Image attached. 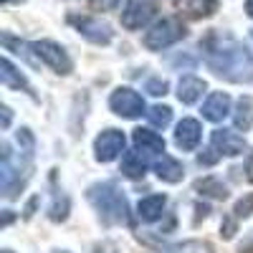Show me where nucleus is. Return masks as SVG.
I'll return each mask as SVG.
<instances>
[{"label": "nucleus", "instance_id": "obj_1", "mask_svg": "<svg viewBox=\"0 0 253 253\" xmlns=\"http://www.w3.org/2000/svg\"><path fill=\"white\" fill-rule=\"evenodd\" d=\"M203 56L208 69L218 79H225L230 84L253 81V53L236 36L225 31H210L203 38Z\"/></svg>", "mask_w": 253, "mask_h": 253}, {"label": "nucleus", "instance_id": "obj_2", "mask_svg": "<svg viewBox=\"0 0 253 253\" xmlns=\"http://www.w3.org/2000/svg\"><path fill=\"white\" fill-rule=\"evenodd\" d=\"M18 147L20 152H13V147L3 144V167H0V185H3V195L15 198L18 190L26 185L28 170H31V157H33V137L31 129L18 132Z\"/></svg>", "mask_w": 253, "mask_h": 253}, {"label": "nucleus", "instance_id": "obj_3", "mask_svg": "<svg viewBox=\"0 0 253 253\" xmlns=\"http://www.w3.org/2000/svg\"><path fill=\"white\" fill-rule=\"evenodd\" d=\"M86 198L104 223H109V225H126L129 223V203H126L124 193L114 182L91 185Z\"/></svg>", "mask_w": 253, "mask_h": 253}, {"label": "nucleus", "instance_id": "obj_4", "mask_svg": "<svg viewBox=\"0 0 253 253\" xmlns=\"http://www.w3.org/2000/svg\"><path fill=\"white\" fill-rule=\"evenodd\" d=\"M185 26L180 23L177 18H160L155 20V23L147 28L144 38H142V43L147 51H165V48H170L175 46L177 41L185 38Z\"/></svg>", "mask_w": 253, "mask_h": 253}, {"label": "nucleus", "instance_id": "obj_5", "mask_svg": "<svg viewBox=\"0 0 253 253\" xmlns=\"http://www.w3.org/2000/svg\"><path fill=\"white\" fill-rule=\"evenodd\" d=\"M66 20H69V26H71L79 36H84V38H86L89 43H94V46H109L112 38H114L112 26L107 23V20H101V18L71 13Z\"/></svg>", "mask_w": 253, "mask_h": 253}, {"label": "nucleus", "instance_id": "obj_6", "mask_svg": "<svg viewBox=\"0 0 253 253\" xmlns=\"http://www.w3.org/2000/svg\"><path fill=\"white\" fill-rule=\"evenodd\" d=\"M31 51L36 53V58H41V63H46V66L61 76H66L71 74L74 69V61L71 56L66 53V48H63L61 43H56V41H33V43H28Z\"/></svg>", "mask_w": 253, "mask_h": 253}, {"label": "nucleus", "instance_id": "obj_7", "mask_svg": "<svg viewBox=\"0 0 253 253\" xmlns=\"http://www.w3.org/2000/svg\"><path fill=\"white\" fill-rule=\"evenodd\" d=\"M109 109H112L117 117H122V119H137V117L147 114V112H144V99H142V94H137V91L129 89V86H119V89L112 91V96H109Z\"/></svg>", "mask_w": 253, "mask_h": 253}, {"label": "nucleus", "instance_id": "obj_8", "mask_svg": "<svg viewBox=\"0 0 253 253\" xmlns=\"http://www.w3.org/2000/svg\"><path fill=\"white\" fill-rule=\"evenodd\" d=\"M155 13H157L155 0H126V5L122 8V26L126 31H139L150 26Z\"/></svg>", "mask_w": 253, "mask_h": 253}, {"label": "nucleus", "instance_id": "obj_9", "mask_svg": "<svg viewBox=\"0 0 253 253\" xmlns=\"http://www.w3.org/2000/svg\"><path fill=\"white\" fill-rule=\"evenodd\" d=\"M126 137L119 129H104L94 139V157L96 162H114L117 157H124Z\"/></svg>", "mask_w": 253, "mask_h": 253}, {"label": "nucleus", "instance_id": "obj_10", "mask_svg": "<svg viewBox=\"0 0 253 253\" xmlns=\"http://www.w3.org/2000/svg\"><path fill=\"white\" fill-rule=\"evenodd\" d=\"M210 147H215V152L220 157H238L248 150L246 137L236 134L233 129H215L210 134Z\"/></svg>", "mask_w": 253, "mask_h": 253}, {"label": "nucleus", "instance_id": "obj_11", "mask_svg": "<svg viewBox=\"0 0 253 253\" xmlns=\"http://www.w3.org/2000/svg\"><path fill=\"white\" fill-rule=\"evenodd\" d=\"M203 139V126L198 119H182L175 126V144L182 152H193Z\"/></svg>", "mask_w": 253, "mask_h": 253}, {"label": "nucleus", "instance_id": "obj_12", "mask_svg": "<svg viewBox=\"0 0 253 253\" xmlns=\"http://www.w3.org/2000/svg\"><path fill=\"white\" fill-rule=\"evenodd\" d=\"M150 157L152 155L142 152L139 147H134L132 152H124V157H122V172H124V177H129V180L144 177L147 170H150Z\"/></svg>", "mask_w": 253, "mask_h": 253}, {"label": "nucleus", "instance_id": "obj_13", "mask_svg": "<svg viewBox=\"0 0 253 253\" xmlns=\"http://www.w3.org/2000/svg\"><path fill=\"white\" fill-rule=\"evenodd\" d=\"M175 8L187 20H203L218 10V0H175Z\"/></svg>", "mask_w": 253, "mask_h": 253}, {"label": "nucleus", "instance_id": "obj_14", "mask_svg": "<svg viewBox=\"0 0 253 253\" xmlns=\"http://www.w3.org/2000/svg\"><path fill=\"white\" fill-rule=\"evenodd\" d=\"M230 112V96L225 91H213L205 101H203V117L208 122H223Z\"/></svg>", "mask_w": 253, "mask_h": 253}, {"label": "nucleus", "instance_id": "obj_15", "mask_svg": "<svg viewBox=\"0 0 253 253\" xmlns=\"http://www.w3.org/2000/svg\"><path fill=\"white\" fill-rule=\"evenodd\" d=\"M155 175H157L162 182L175 185V182H180V180L185 177V167H182L180 160H175V157H170V155H160L157 162H155Z\"/></svg>", "mask_w": 253, "mask_h": 253}, {"label": "nucleus", "instance_id": "obj_16", "mask_svg": "<svg viewBox=\"0 0 253 253\" xmlns=\"http://www.w3.org/2000/svg\"><path fill=\"white\" fill-rule=\"evenodd\" d=\"M165 208H167V198L165 195H147L137 203V215L144 223H155L165 215Z\"/></svg>", "mask_w": 253, "mask_h": 253}, {"label": "nucleus", "instance_id": "obj_17", "mask_svg": "<svg viewBox=\"0 0 253 253\" xmlns=\"http://www.w3.org/2000/svg\"><path fill=\"white\" fill-rule=\"evenodd\" d=\"M0 81H3V86H8V89L33 94V91H31V84H28V79H26L23 74H20L15 66H13L10 58H3V61H0Z\"/></svg>", "mask_w": 253, "mask_h": 253}, {"label": "nucleus", "instance_id": "obj_18", "mask_svg": "<svg viewBox=\"0 0 253 253\" xmlns=\"http://www.w3.org/2000/svg\"><path fill=\"white\" fill-rule=\"evenodd\" d=\"M205 91V81L198 76H182L177 81V99L182 104H195Z\"/></svg>", "mask_w": 253, "mask_h": 253}, {"label": "nucleus", "instance_id": "obj_19", "mask_svg": "<svg viewBox=\"0 0 253 253\" xmlns=\"http://www.w3.org/2000/svg\"><path fill=\"white\" fill-rule=\"evenodd\" d=\"M134 147L147 155H165V139L152 129H134Z\"/></svg>", "mask_w": 253, "mask_h": 253}, {"label": "nucleus", "instance_id": "obj_20", "mask_svg": "<svg viewBox=\"0 0 253 253\" xmlns=\"http://www.w3.org/2000/svg\"><path fill=\"white\" fill-rule=\"evenodd\" d=\"M233 124H236V129H243V132H248L253 126V96L246 94L238 99L236 109H233Z\"/></svg>", "mask_w": 253, "mask_h": 253}, {"label": "nucleus", "instance_id": "obj_21", "mask_svg": "<svg viewBox=\"0 0 253 253\" xmlns=\"http://www.w3.org/2000/svg\"><path fill=\"white\" fill-rule=\"evenodd\" d=\"M195 190H198L200 195L215 198V200H225V198H228V187H225L220 180H215V177H205V180H200V182L195 185Z\"/></svg>", "mask_w": 253, "mask_h": 253}, {"label": "nucleus", "instance_id": "obj_22", "mask_svg": "<svg viewBox=\"0 0 253 253\" xmlns=\"http://www.w3.org/2000/svg\"><path fill=\"white\" fill-rule=\"evenodd\" d=\"M147 119H150L152 126H160V129H165V126L172 122V109L165 107V104H157V107H152L150 112H147Z\"/></svg>", "mask_w": 253, "mask_h": 253}, {"label": "nucleus", "instance_id": "obj_23", "mask_svg": "<svg viewBox=\"0 0 253 253\" xmlns=\"http://www.w3.org/2000/svg\"><path fill=\"white\" fill-rule=\"evenodd\" d=\"M48 213H51V220H56V223L66 220V215H69V198L63 193H56L53 195V205H51Z\"/></svg>", "mask_w": 253, "mask_h": 253}, {"label": "nucleus", "instance_id": "obj_24", "mask_svg": "<svg viewBox=\"0 0 253 253\" xmlns=\"http://www.w3.org/2000/svg\"><path fill=\"white\" fill-rule=\"evenodd\" d=\"M251 213H253V193L243 195V198L236 203V208H233V215H236V218H248Z\"/></svg>", "mask_w": 253, "mask_h": 253}, {"label": "nucleus", "instance_id": "obj_25", "mask_svg": "<svg viewBox=\"0 0 253 253\" xmlns=\"http://www.w3.org/2000/svg\"><path fill=\"white\" fill-rule=\"evenodd\" d=\"M167 89H170V86H167L165 79H150V81H147V91H150L152 96H165Z\"/></svg>", "mask_w": 253, "mask_h": 253}, {"label": "nucleus", "instance_id": "obj_26", "mask_svg": "<svg viewBox=\"0 0 253 253\" xmlns=\"http://www.w3.org/2000/svg\"><path fill=\"white\" fill-rule=\"evenodd\" d=\"M91 3H94L99 10H114V8L122 3V0H91Z\"/></svg>", "mask_w": 253, "mask_h": 253}, {"label": "nucleus", "instance_id": "obj_27", "mask_svg": "<svg viewBox=\"0 0 253 253\" xmlns=\"http://www.w3.org/2000/svg\"><path fill=\"white\" fill-rule=\"evenodd\" d=\"M243 172H246V180H248V182H253V152H248V155H246Z\"/></svg>", "mask_w": 253, "mask_h": 253}, {"label": "nucleus", "instance_id": "obj_28", "mask_svg": "<svg viewBox=\"0 0 253 253\" xmlns=\"http://www.w3.org/2000/svg\"><path fill=\"white\" fill-rule=\"evenodd\" d=\"M0 112H3V129H8V126H10V109H8V107H3Z\"/></svg>", "mask_w": 253, "mask_h": 253}, {"label": "nucleus", "instance_id": "obj_29", "mask_svg": "<svg viewBox=\"0 0 253 253\" xmlns=\"http://www.w3.org/2000/svg\"><path fill=\"white\" fill-rule=\"evenodd\" d=\"M246 13L248 18H253V0H246Z\"/></svg>", "mask_w": 253, "mask_h": 253}, {"label": "nucleus", "instance_id": "obj_30", "mask_svg": "<svg viewBox=\"0 0 253 253\" xmlns=\"http://www.w3.org/2000/svg\"><path fill=\"white\" fill-rule=\"evenodd\" d=\"M5 5H10V3H23V0H3Z\"/></svg>", "mask_w": 253, "mask_h": 253}, {"label": "nucleus", "instance_id": "obj_31", "mask_svg": "<svg viewBox=\"0 0 253 253\" xmlns=\"http://www.w3.org/2000/svg\"><path fill=\"white\" fill-rule=\"evenodd\" d=\"M248 41H251V46H253V31H251V36H248Z\"/></svg>", "mask_w": 253, "mask_h": 253}, {"label": "nucleus", "instance_id": "obj_32", "mask_svg": "<svg viewBox=\"0 0 253 253\" xmlns=\"http://www.w3.org/2000/svg\"><path fill=\"white\" fill-rule=\"evenodd\" d=\"M53 253H69V251H53Z\"/></svg>", "mask_w": 253, "mask_h": 253}, {"label": "nucleus", "instance_id": "obj_33", "mask_svg": "<svg viewBox=\"0 0 253 253\" xmlns=\"http://www.w3.org/2000/svg\"><path fill=\"white\" fill-rule=\"evenodd\" d=\"M3 253H13V251H3Z\"/></svg>", "mask_w": 253, "mask_h": 253}]
</instances>
